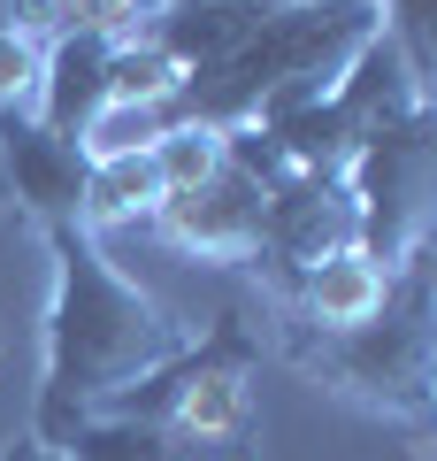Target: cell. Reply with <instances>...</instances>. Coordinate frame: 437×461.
Wrapping results in <instances>:
<instances>
[{
  "mask_svg": "<svg viewBox=\"0 0 437 461\" xmlns=\"http://www.w3.org/2000/svg\"><path fill=\"white\" fill-rule=\"evenodd\" d=\"M0 346H8V339H0Z\"/></svg>",
  "mask_w": 437,
  "mask_h": 461,
  "instance_id": "obj_21",
  "label": "cell"
},
{
  "mask_svg": "<svg viewBox=\"0 0 437 461\" xmlns=\"http://www.w3.org/2000/svg\"><path fill=\"white\" fill-rule=\"evenodd\" d=\"M376 8H384V39L399 47L415 93L437 108V0H376Z\"/></svg>",
  "mask_w": 437,
  "mask_h": 461,
  "instance_id": "obj_14",
  "label": "cell"
},
{
  "mask_svg": "<svg viewBox=\"0 0 437 461\" xmlns=\"http://www.w3.org/2000/svg\"><path fill=\"white\" fill-rule=\"evenodd\" d=\"M384 32L376 0H276L215 69L184 77L169 123H215V131H261L276 115L323 100L353 69V54Z\"/></svg>",
  "mask_w": 437,
  "mask_h": 461,
  "instance_id": "obj_3",
  "label": "cell"
},
{
  "mask_svg": "<svg viewBox=\"0 0 437 461\" xmlns=\"http://www.w3.org/2000/svg\"><path fill=\"white\" fill-rule=\"evenodd\" d=\"M69 16H77V32H100V39H130L146 16H154V0H69Z\"/></svg>",
  "mask_w": 437,
  "mask_h": 461,
  "instance_id": "obj_17",
  "label": "cell"
},
{
  "mask_svg": "<svg viewBox=\"0 0 437 461\" xmlns=\"http://www.w3.org/2000/svg\"><path fill=\"white\" fill-rule=\"evenodd\" d=\"M276 177H284V154H276L261 131H230L223 162H215L200 185L169 193L146 230H154L162 247L208 262V269H245V262H254V247H261V230H269Z\"/></svg>",
  "mask_w": 437,
  "mask_h": 461,
  "instance_id": "obj_5",
  "label": "cell"
},
{
  "mask_svg": "<svg viewBox=\"0 0 437 461\" xmlns=\"http://www.w3.org/2000/svg\"><path fill=\"white\" fill-rule=\"evenodd\" d=\"M47 262H54V300H47V377H39L31 438L62 446L123 384L184 354L192 323H177L154 293H138L85 223L47 230Z\"/></svg>",
  "mask_w": 437,
  "mask_h": 461,
  "instance_id": "obj_1",
  "label": "cell"
},
{
  "mask_svg": "<svg viewBox=\"0 0 437 461\" xmlns=\"http://www.w3.org/2000/svg\"><path fill=\"white\" fill-rule=\"evenodd\" d=\"M223 147H230V131H215V123H169L162 139H154V169H162V185L169 193H184V185H200L215 162H223Z\"/></svg>",
  "mask_w": 437,
  "mask_h": 461,
  "instance_id": "obj_15",
  "label": "cell"
},
{
  "mask_svg": "<svg viewBox=\"0 0 437 461\" xmlns=\"http://www.w3.org/2000/svg\"><path fill=\"white\" fill-rule=\"evenodd\" d=\"M345 185L361 200V247L399 277L406 262L437 247V108L422 100L415 115H399L384 139L345 162Z\"/></svg>",
  "mask_w": 437,
  "mask_h": 461,
  "instance_id": "obj_6",
  "label": "cell"
},
{
  "mask_svg": "<svg viewBox=\"0 0 437 461\" xmlns=\"http://www.w3.org/2000/svg\"><path fill=\"white\" fill-rule=\"evenodd\" d=\"M39 85H47V47H31L23 32H0V115L39 108Z\"/></svg>",
  "mask_w": 437,
  "mask_h": 461,
  "instance_id": "obj_16",
  "label": "cell"
},
{
  "mask_svg": "<svg viewBox=\"0 0 437 461\" xmlns=\"http://www.w3.org/2000/svg\"><path fill=\"white\" fill-rule=\"evenodd\" d=\"M415 108H422V93H415V77H406L399 47L376 32L323 100L261 123V139L284 154V169H330V177H345V162H353L369 139H384L399 115H415Z\"/></svg>",
  "mask_w": 437,
  "mask_h": 461,
  "instance_id": "obj_7",
  "label": "cell"
},
{
  "mask_svg": "<svg viewBox=\"0 0 437 461\" xmlns=\"http://www.w3.org/2000/svg\"><path fill=\"white\" fill-rule=\"evenodd\" d=\"M8 32H23L31 47H54L77 32V16H69V0H8Z\"/></svg>",
  "mask_w": 437,
  "mask_h": 461,
  "instance_id": "obj_18",
  "label": "cell"
},
{
  "mask_svg": "<svg viewBox=\"0 0 437 461\" xmlns=\"http://www.w3.org/2000/svg\"><path fill=\"white\" fill-rule=\"evenodd\" d=\"M254 369H261V330H254V315H245V308H223V315L208 323V339H192L184 354H169L162 369H146L138 384H123L100 415L169 423V430H184V438H215V446H261Z\"/></svg>",
  "mask_w": 437,
  "mask_h": 461,
  "instance_id": "obj_4",
  "label": "cell"
},
{
  "mask_svg": "<svg viewBox=\"0 0 437 461\" xmlns=\"http://www.w3.org/2000/svg\"><path fill=\"white\" fill-rule=\"evenodd\" d=\"M169 200L154 147H123V154H93V177H85V230H123V223H154V208Z\"/></svg>",
  "mask_w": 437,
  "mask_h": 461,
  "instance_id": "obj_13",
  "label": "cell"
},
{
  "mask_svg": "<svg viewBox=\"0 0 437 461\" xmlns=\"http://www.w3.org/2000/svg\"><path fill=\"white\" fill-rule=\"evenodd\" d=\"M108 54L115 39L100 32H69L47 47V85H39V123H47L54 139H77V147H93L100 115H108Z\"/></svg>",
  "mask_w": 437,
  "mask_h": 461,
  "instance_id": "obj_11",
  "label": "cell"
},
{
  "mask_svg": "<svg viewBox=\"0 0 437 461\" xmlns=\"http://www.w3.org/2000/svg\"><path fill=\"white\" fill-rule=\"evenodd\" d=\"M345 247H361L353 185L330 177V169H284L276 193H269V230H261L245 277L261 285V308H269V300H284L315 262H330V254H345Z\"/></svg>",
  "mask_w": 437,
  "mask_h": 461,
  "instance_id": "obj_8",
  "label": "cell"
},
{
  "mask_svg": "<svg viewBox=\"0 0 437 461\" xmlns=\"http://www.w3.org/2000/svg\"><path fill=\"white\" fill-rule=\"evenodd\" d=\"M154 8H162V0H154Z\"/></svg>",
  "mask_w": 437,
  "mask_h": 461,
  "instance_id": "obj_20",
  "label": "cell"
},
{
  "mask_svg": "<svg viewBox=\"0 0 437 461\" xmlns=\"http://www.w3.org/2000/svg\"><path fill=\"white\" fill-rule=\"evenodd\" d=\"M85 177H93V147L54 139L31 108L0 115V200L16 223H31L39 239L85 223Z\"/></svg>",
  "mask_w": 437,
  "mask_h": 461,
  "instance_id": "obj_9",
  "label": "cell"
},
{
  "mask_svg": "<svg viewBox=\"0 0 437 461\" xmlns=\"http://www.w3.org/2000/svg\"><path fill=\"white\" fill-rule=\"evenodd\" d=\"M0 461H62V454H54V446H39L31 430H23V438H8V446H0Z\"/></svg>",
  "mask_w": 437,
  "mask_h": 461,
  "instance_id": "obj_19",
  "label": "cell"
},
{
  "mask_svg": "<svg viewBox=\"0 0 437 461\" xmlns=\"http://www.w3.org/2000/svg\"><path fill=\"white\" fill-rule=\"evenodd\" d=\"M269 346L299 384L406 430V438H437V247L391 277V300L369 323H269Z\"/></svg>",
  "mask_w": 437,
  "mask_h": 461,
  "instance_id": "obj_2",
  "label": "cell"
},
{
  "mask_svg": "<svg viewBox=\"0 0 437 461\" xmlns=\"http://www.w3.org/2000/svg\"><path fill=\"white\" fill-rule=\"evenodd\" d=\"M62 461H261V446H215L184 438L169 423H138V415H85L62 446Z\"/></svg>",
  "mask_w": 437,
  "mask_h": 461,
  "instance_id": "obj_12",
  "label": "cell"
},
{
  "mask_svg": "<svg viewBox=\"0 0 437 461\" xmlns=\"http://www.w3.org/2000/svg\"><path fill=\"white\" fill-rule=\"evenodd\" d=\"M384 300H391V269L376 262L369 247H345V254H330V262H315L284 300H269V323L345 330V323H369Z\"/></svg>",
  "mask_w": 437,
  "mask_h": 461,
  "instance_id": "obj_10",
  "label": "cell"
}]
</instances>
